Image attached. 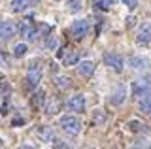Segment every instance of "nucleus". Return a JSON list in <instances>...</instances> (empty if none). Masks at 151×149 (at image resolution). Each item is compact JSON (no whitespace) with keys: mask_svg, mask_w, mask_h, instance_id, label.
<instances>
[{"mask_svg":"<svg viewBox=\"0 0 151 149\" xmlns=\"http://www.w3.org/2000/svg\"><path fill=\"white\" fill-rule=\"evenodd\" d=\"M0 91H2V92H8L9 91V85H8L6 77H2V76H0Z\"/></svg>","mask_w":151,"mask_h":149,"instance_id":"27","label":"nucleus"},{"mask_svg":"<svg viewBox=\"0 0 151 149\" xmlns=\"http://www.w3.org/2000/svg\"><path fill=\"white\" fill-rule=\"evenodd\" d=\"M23 125H25V119H13V127H23Z\"/></svg>","mask_w":151,"mask_h":149,"instance_id":"30","label":"nucleus"},{"mask_svg":"<svg viewBox=\"0 0 151 149\" xmlns=\"http://www.w3.org/2000/svg\"><path fill=\"white\" fill-rule=\"evenodd\" d=\"M30 6V0H12V10L13 11H23Z\"/></svg>","mask_w":151,"mask_h":149,"instance_id":"18","label":"nucleus"},{"mask_svg":"<svg viewBox=\"0 0 151 149\" xmlns=\"http://www.w3.org/2000/svg\"><path fill=\"white\" fill-rule=\"evenodd\" d=\"M36 136L42 140L44 143H51V142H57V136H55V130L51 127H40L36 130Z\"/></svg>","mask_w":151,"mask_h":149,"instance_id":"9","label":"nucleus"},{"mask_svg":"<svg viewBox=\"0 0 151 149\" xmlns=\"http://www.w3.org/2000/svg\"><path fill=\"white\" fill-rule=\"evenodd\" d=\"M19 149H36V147H32V145H27V143H25V145H21Z\"/></svg>","mask_w":151,"mask_h":149,"instance_id":"31","label":"nucleus"},{"mask_svg":"<svg viewBox=\"0 0 151 149\" xmlns=\"http://www.w3.org/2000/svg\"><path fill=\"white\" fill-rule=\"evenodd\" d=\"M132 95L140 100L145 96H151V83L147 80H136L132 83Z\"/></svg>","mask_w":151,"mask_h":149,"instance_id":"4","label":"nucleus"},{"mask_svg":"<svg viewBox=\"0 0 151 149\" xmlns=\"http://www.w3.org/2000/svg\"><path fill=\"white\" fill-rule=\"evenodd\" d=\"M70 34L74 36L76 40H81L85 36L89 34V23L85 19H78L72 23V27H70Z\"/></svg>","mask_w":151,"mask_h":149,"instance_id":"5","label":"nucleus"},{"mask_svg":"<svg viewBox=\"0 0 151 149\" xmlns=\"http://www.w3.org/2000/svg\"><path fill=\"white\" fill-rule=\"evenodd\" d=\"M0 64H2V66H9V55H6L4 53V51H0Z\"/></svg>","mask_w":151,"mask_h":149,"instance_id":"26","label":"nucleus"},{"mask_svg":"<svg viewBox=\"0 0 151 149\" xmlns=\"http://www.w3.org/2000/svg\"><path fill=\"white\" fill-rule=\"evenodd\" d=\"M44 100H45V92L44 91H36L34 95H32V106H34V108H42V106H44Z\"/></svg>","mask_w":151,"mask_h":149,"instance_id":"16","label":"nucleus"},{"mask_svg":"<svg viewBox=\"0 0 151 149\" xmlns=\"http://www.w3.org/2000/svg\"><path fill=\"white\" fill-rule=\"evenodd\" d=\"M60 100L59 98H51L49 102H47V106H45V113L47 115H55V113H59V110H60Z\"/></svg>","mask_w":151,"mask_h":149,"instance_id":"15","label":"nucleus"},{"mask_svg":"<svg viewBox=\"0 0 151 149\" xmlns=\"http://www.w3.org/2000/svg\"><path fill=\"white\" fill-rule=\"evenodd\" d=\"M140 110L144 111V113L151 115V96H145V98L140 100Z\"/></svg>","mask_w":151,"mask_h":149,"instance_id":"20","label":"nucleus"},{"mask_svg":"<svg viewBox=\"0 0 151 149\" xmlns=\"http://www.w3.org/2000/svg\"><path fill=\"white\" fill-rule=\"evenodd\" d=\"M113 2H117V0H111V4H113Z\"/></svg>","mask_w":151,"mask_h":149,"instance_id":"33","label":"nucleus"},{"mask_svg":"<svg viewBox=\"0 0 151 149\" xmlns=\"http://www.w3.org/2000/svg\"><path fill=\"white\" fill-rule=\"evenodd\" d=\"M66 106H68V110L78 111V113H79V111L85 110V96L83 95H74L72 98L68 100V104H66Z\"/></svg>","mask_w":151,"mask_h":149,"instance_id":"11","label":"nucleus"},{"mask_svg":"<svg viewBox=\"0 0 151 149\" xmlns=\"http://www.w3.org/2000/svg\"><path fill=\"white\" fill-rule=\"evenodd\" d=\"M79 74L85 77H91L93 76V72H94V62L93 60H81V64H79Z\"/></svg>","mask_w":151,"mask_h":149,"instance_id":"13","label":"nucleus"},{"mask_svg":"<svg viewBox=\"0 0 151 149\" xmlns=\"http://www.w3.org/2000/svg\"><path fill=\"white\" fill-rule=\"evenodd\" d=\"M55 83H57V87H59V89H70V87H72V81H70V77H66V76H59L55 80Z\"/></svg>","mask_w":151,"mask_h":149,"instance_id":"19","label":"nucleus"},{"mask_svg":"<svg viewBox=\"0 0 151 149\" xmlns=\"http://www.w3.org/2000/svg\"><path fill=\"white\" fill-rule=\"evenodd\" d=\"M104 60H106V64L110 68H113L115 72H121V70H123V64H125L123 57H121V55H117V53H106Z\"/></svg>","mask_w":151,"mask_h":149,"instance_id":"8","label":"nucleus"},{"mask_svg":"<svg viewBox=\"0 0 151 149\" xmlns=\"http://www.w3.org/2000/svg\"><path fill=\"white\" fill-rule=\"evenodd\" d=\"M93 121H94V125H104L106 123V113L102 110H96L93 113Z\"/></svg>","mask_w":151,"mask_h":149,"instance_id":"21","label":"nucleus"},{"mask_svg":"<svg viewBox=\"0 0 151 149\" xmlns=\"http://www.w3.org/2000/svg\"><path fill=\"white\" fill-rule=\"evenodd\" d=\"M57 45H59V42H57V38L49 34V36H47V40H45V47H47V49H55Z\"/></svg>","mask_w":151,"mask_h":149,"instance_id":"25","label":"nucleus"},{"mask_svg":"<svg viewBox=\"0 0 151 149\" xmlns=\"http://www.w3.org/2000/svg\"><path fill=\"white\" fill-rule=\"evenodd\" d=\"M28 87H32V89H36L38 83L42 80V70H40V62L38 60H32V62H28Z\"/></svg>","mask_w":151,"mask_h":149,"instance_id":"3","label":"nucleus"},{"mask_svg":"<svg viewBox=\"0 0 151 149\" xmlns=\"http://www.w3.org/2000/svg\"><path fill=\"white\" fill-rule=\"evenodd\" d=\"M60 57H63V64H64V66L78 64V60H79V55H78V51H76L74 47H66V51L60 53Z\"/></svg>","mask_w":151,"mask_h":149,"instance_id":"10","label":"nucleus"},{"mask_svg":"<svg viewBox=\"0 0 151 149\" xmlns=\"http://www.w3.org/2000/svg\"><path fill=\"white\" fill-rule=\"evenodd\" d=\"M130 149H136V147H130Z\"/></svg>","mask_w":151,"mask_h":149,"instance_id":"34","label":"nucleus"},{"mask_svg":"<svg viewBox=\"0 0 151 149\" xmlns=\"http://www.w3.org/2000/svg\"><path fill=\"white\" fill-rule=\"evenodd\" d=\"M134 19H136V17H132V15H130V17H127V29H130V27H134V23H136Z\"/></svg>","mask_w":151,"mask_h":149,"instance_id":"29","label":"nucleus"},{"mask_svg":"<svg viewBox=\"0 0 151 149\" xmlns=\"http://www.w3.org/2000/svg\"><path fill=\"white\" fill-rule=\"evenodd\" d=\"M19 34L23 36L25 40H36L38 32H36V25H34V19H32L30 15L23 17L21 21H19Z\"/></svg>","mask_w":151,"mask_h":149,"instance_id":"1","label":"nucleus"},{"mask_svg":"<svg viewBox=\"0 0 151 149\" xmlns=\"http://www.w3.org/2000/svg\"><path fill=\"white\" fill-rule=\"evenodd\" d=\"M25 53H27V45L25 44H17L15 47H13V55H15V57H23Z\"/></svg>","mask_w":151,"mask_h":149,"instance_id":"24","label":"nucleus"},{"mask_svg":"<svg viewBox=\"0 0 151 149\" xmlns=\"http://www.w3.org/2000/svg\"><path fill=\"white\" fill-rule=\"evenodd\" d=\"M129 128L132 130V132H145V130H147V128L144 127V123H140V121H130Z\"/></svg>","mask_w":151,"mask_h":149,"instance_id":"22","label":"nucleus"},{"mask_svg":"<svg viewBox=\"0 0 151 149\" xmlns=\"http://www.w3.org/2000/svg\"><path fill=\"white\" fill-rule=\"evenodd\" d=\"M38 2H40V0H30V6H36Z\"/></svg>","mask_w":151,"mask_h":149,"instance_id":"32","label":"nucleus"},{"mask_svg":"<svg viewBox=\"0 0 151 149\" xmlns=\"http://www.w3.org/2000/svg\"><path fill=\"white\" fill-rule=\"evenodd\" d=\"M94 8H98V10H102V11H108L111 8V0H96Z\"/></svg>","mask_w":151,"mask_h":149,"instance_id":"23","label":"nucleus"},{"mask_svg":"<svg viewBox=\"0 0 151 149\" xmlns=\"http://www.w3.org/2000/svg\"><path fill=\"white\" fill-rule=\"evenodd\" d=\"M60 127H63V130L66 134L76 136V134H79V130H81V123H79V119L74 117V115H64V117L60 119Z\"/></svg>","mask_w":151,"mask_h":149,"instance_id":"2","label":"nucleus"},{"mask_svg":"<svg viewBox=\"0 0 151 149\" xmlns=\"http://www.w3.org/2000/svg\"><path fill=\"white\" fill-rule=\"evenodd\" d=\"M123 4H127V6H129L130 10H132V8H136V4H138V0H123Z\"/></svg>","mask_w":151,"mask_h":149,"instance_id":"28","label":"nucleus"},{"mask_svg":"<svg viewBox=\"0 0 151 149\" xmlns=\"http://www.w3.org/2000/svg\"><path fill=\"white\" fill-rule=\"evenodd\" d=\"M125 100H127V87L125 85H119L115 89V92H113V96H111V104L113 106H121Z\"/></svg>","mask_w":151,"mask_h":149,"instance_id":"12","label":"nucleus"},{"mask_svg":"<svg viewBox=\"0 0 151 149\" xmlns=\"http://www.w3.org/2000/svg\"><path fill=\"white\" fill-rule=\"evenodd\" d=\"M129 62H130V66L134 68V70H145V68L149 66V60L145 59V57H132Z\"/></svg>","mask_w":151,"mask_h":149,"instance_id":"14","label":"nucleus"},{"mask_svg":"<svg viewBox=\"0 0 151 149\" xmlns=\"http://www.w3.org/2000/svg\"><path fill=\"white\" fill-rule=\"evenodd\" d=\"M17 34V27L12 21H0V40H9Z\"/></svg>","mask_w":151,"mask_h":149,"instance_id":"7","label":"nucleus"},{"mask_svg":"<svg viewBox=\"0 0 151 149\" xmlns=\"http://www.w3.org/2000/svg\"><path fill=\"white\" fill-rule=\"evenodd\" d=\"M81 8H83L81 0H66V10H68L70 13H78V11H81Z\"/></svg>","mask_w":151,"mask_h":149,"instance_id":"17","label":"nucleus"},{"mask_svg":"<svg viewBox=\"0 0 151 149\" xmlns=\"http://www.w3.org/2000/svg\"><path fill=\"white\" fill-rule=\"evenodd\" d=\"M136 44L142 45V47H147L151 44V25L149 23H144L138 30V36H136Z\"/></svg>","mask_w":151,"mask_h":149,"instance_id":"6","label":"nucleus"}]
</instances>
